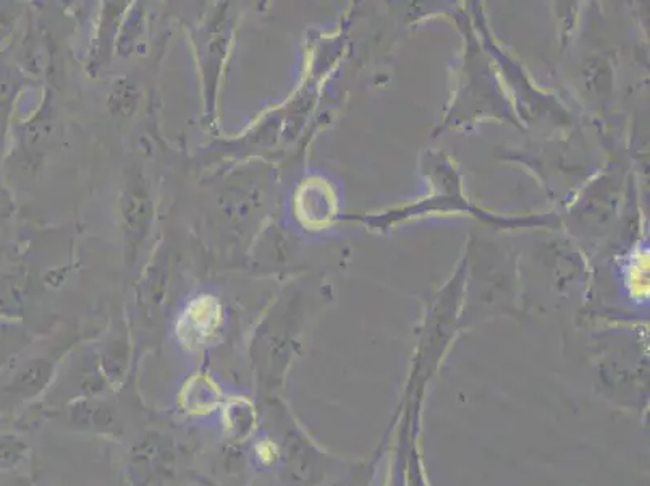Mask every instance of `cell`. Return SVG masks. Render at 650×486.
<instances>
[{"label":"cell","mask_w":650,"mask_h":486,"mask_svg":"<svg viewBox=\"0 0 650 486\" xmlns=\"http://www.w3.org/2000/svg\"><path fill=\"white\" fill-rule=\"evenodd\" d=\"M17 453L18 448H13V444H5L3 441H0V465H8L13 462V459H17Z\"/></svg>","instance_id":"1"}]
</instances>
